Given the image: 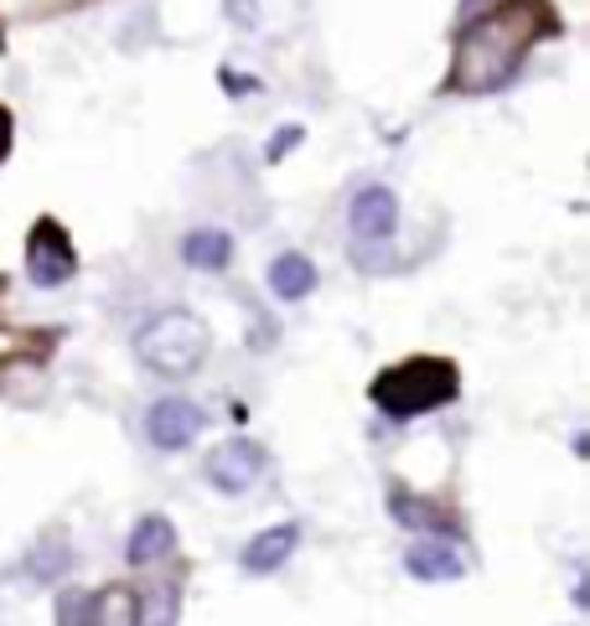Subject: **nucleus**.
Masks as SVG:
<instances>
[{
	"label": "nucleus",
	"mask_w": 590,
	"mask_h": 626,
	"mask_svg": "<svg viewBox=\"0 0 590 626\" xmlns=\"http://www.w3.org/2000/svg\"><path fill=\"white\" fill-rule=\"evenodd\" d=\"M300 140H306V130H300V125H280L275 140H270V151H264V161H285L295 145H300Z\"/></svg>",
	"instance_id": "obj_16"
},
{
	"label": "nucleus",
	"mask_w": 590,
	"mask_h": 626,
	"mask_svg": "<svg viewBox=\"0 0 590 626\" xmlns=\"http://www.w3.org/2000/svg\"><path fill=\"white\" fill-rule=\"evenodd\" d=\"M374 404L389 420H414V414H435L456 404L461 393V368L451 357H404L374 378Z\"/></svg>",
	"instance_id": "obj_2"
},
{
	"label": "nucleus",
	"mask_w": 590,
	"mask_h": 626,
	"mask_svg": "<svg viewBox=\"0 0 590 626\" xmlns=\"http://www.w3.org/2000/svg\"><path fill=\"white\" fill-rule=\"evenodd\" d=\"M295 548H300V523H275V529L255 533V539L244 544L238 565L249 569V575H270V569H280L285 559H291Z\"/></svg>",
	"instance_id": "obj_11"
},
{
	"label": "nucleus",
	"mask_w": 590,
	"mask_h": 626,
	"mask_svg": "<svg viewBox=\"0 0 590 626\" xmlns=\"http://www.w3.org/2000/svg\"><path fill=\"white\" fill-rule=\"evenodd\" d=\"M208 482H213L217 492H228V497H238V492H249L270 471V450L259 446V440H249V435H234V440H223V446L208 456Z\"/></svg>",
	"instance_id": "obj_6"
},
{
	"label": "nucleus",
	"mask_w": 590,
	"mask_h": 626,
	"mask_svg": "<svg viewBox=\"0 0 590 626\" xmlns=\"http://www.w3.org/2000/svg\"><path fill=\"white\" fill-rule=\"evenodd\" d=\"M177 606H181L177 586H156V595H151V616H140V622L145 626H172L177 622Z\"/></svg>",
	"instance_id": "obj_15"
},
{
	"label": "nucleus",
	"mask_w": 590,
	"mask_h": 626,
	"mask_svg": "<svg viewBox=\"0 0 590 626\" xmlns=\"http://www.w3.org/2000/svg\"><path fill=\"white\" fill-rule=\"evenodd\" d=\"M228 5V21H234L238 32H255V21H259V0H223Z\"/></svg>",
	"instance_id": "obj_17"
},
{
	"label": "nucleus",
	"mask_w": 590,
	"mask_h": 626,
	"mask_svg": "<svg viewBox=\"0 0 590 626\" xmlns=\"http://www.w3.org/2000/svg\"><path fill=\"white\" fill-rule=\"evenodd\" d=\"M68 565H73V554H68V544L62 539H47V544H37V554L26 559V569H32V580H62L68 575Z\"/></svg>",
	"instance_id": "obj_14"
},
{
	"label": "nucleus",
	"mask_w": 590,
	"mask_h": 626,
	"mask_svg": "<svg viewBox=\"0 0 590 626\" xmlns=\"http://www.w3.org/2000/svg\"><path fill=\"white\" fill-rule=\"evenodd\" d=\"M73 274H79V249H73L68 228L58 217H37L32 234H26V280L37 291H58Z\"/></svg>",
	"instance_id": "obj_4"
},
{
	"label": "nucleus",
	"mask_w": 590,
	"mask_h": 626,
	"mask_svg": "<svg viewBox=\"0 0 590 626\" xmlns=\"http://www.w3.org/2000/svg\"><path fill=\"white\" fill-rule=\"evenodd\" d=\"M181 259L202 274H223L234 264V234H223V228H192V234L181 238Z\"/></svg>",
	"instance_id": "obj_12"
},
{
	"label": "nucleus",
	"mask_w": 590,
	"mask_h": 626,
	"mask_svg": "<svg viewBox=\"0 0 590 626\" xmlns=\"http://www.w3.org/2000/svg\"><path fill=\"white\" fill-rule=\"evenodd\" d=\"M347 234H353L357 249L389 244L399 234V197H393V187H384V181L357 187L353 202H347Z\"/></svg>",
	"instance_id": "obj_5"
},
{
	"label": "nucleus",
	"mask_w": 590,
	"mask_h": 626,
	"mask_svg": "<svg viewBox=\"0 0 590 626\" xmlns=\"http://www.w3.org/2000/svg\"><path fill=\"white\" fill-rule=\"evenodd\" d=\"M213 353V332L208 321L187 306H172V311H156L145 327L135 332V357L156 378H192Z\"/></svg>",
	"instance_id": "obj_3"
},
{
	"label": "nucleus",
	"mask_w": 590,
	"mask_h": 626,
	"mask_svg": "<svg viewBox=\"0 0 590 626\" xmlns=\"http://www.w3.org/2000/svg\"><path fill=\"white\" fill-rule=\"evenodd\" d=\"M62 626H140V595L130 586H104L94 595H68Z\"/></svg>",
	"instance_id": "obj_7"
},
{
	"label": "nucleus",
	"mask_w": 590,
	"mask_h": 626,
	"mask_svg": "<svg viewBox=\"0 0 590 626\" xmlns=\"http://www.w3.org/2000/svg\"><path fill=\"white\" fill-rule=\"evenodd\" d=\"M172 548H177V523L161 518V512H145V518H135V529L125 539V559L135 569H145V565H161Z\"/></svg>",
	"instance_id": "obj_10"
},
{
	"label": "nucleus",
	"mask_w": 590,
	"mask_h": 626,
	"mask_svg": "<svg viewBox=\"0 0 590 626\" xmlns=\"http://www.w3.org/2000/svg\"><path fill=\"white\" fill-rule=\"evenodd\" d=\"M544 5L539 0H508L487 11L482 21H472L461 42H456V62H451V94H497L503 83L518 73V62L529 58V47L544 37Z\"/></svg>",
	"instance_id": "obj_1"
},
{
	"label": "nucleus",
	"mask_w": 590,
	"mask_h": 626,
	"mask_svg": "<svg viewBox=\"0 0 590 626\" xmlns=\"http://www.w3.org/2000/svg\"><path fill=\"white\" fill-rule=\"evenodd\" d=\"M11 145H16V119H11V109L0 104V166H5V156H11Z\"/></svg>",
	"instance_id": "obj_18"
},
{
	"label": "nucleus",
	"mask_w": 590,
	"mask_h": 626,
	"mask_svg": "<svg viewBox=\"0 0 590 626\" xmlns=\"http://www.w3.org/2000/svg\"><path fill=\"white\" fill-rule=\"evenodd\" d=\"M316 259L311 255H280L275 264H270V291L280 295V300H306V295L316 291Z\"/></svg>",
	"instance_id": "obj_13"
},
{
	"label": "nucleus",
	"mask_w": 590,
	"mask_h": 626,
	"mask_svg": "<svg viewBox=\"0 0 590 626\" xmlns=\"http://www.w3.org/2000/svg\"><path fill=\"white\" fill-rule=\"evenodd\" d=\"M404 569L414 580H461L467 575V548L456 539H414L404 548Z\"/></svg>",
	"instance_id": "obj_9"
},
{
	"label": "nucleus",
	"mask_w": 590,
	"mask_h": 626,
	"mask_svg": "<svg viewBox=\"0 0 590 626\" xmlns=\"http://www.w3.org/2000/svg\"><path fill=\"white\" fill-rule=\"evenodd\" d=\"M202 425H208V414L197 410L192 399H181V393H166V399H156L145 410V440L156 450H187L202 435Z\"/></svg>",
	"instance_id": "obj_8"
}]
</instances>
